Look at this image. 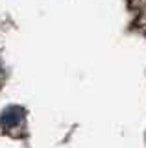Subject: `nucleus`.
<instances>
[{"mask_svg": "<svg viewBox=\"0 0 146 148\" xmlns=\"http://www.w3.org/2000/svg\"><path fill=\"white\" fill-rule=\"evenodd\" d=\"M22 119H24V109L20 106H10L0 115V126L4 130H11V128L19 126L22 122Z\"/></svg>", "mask_w": 146, "mask_h": 148, "instance_id": "1", "label": "nucleus"}]
</instances>
